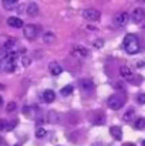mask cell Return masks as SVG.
I'll return each mask as SVG.
<instances>
[{
  "mask_svg": "<svg viewBox=\"0 0 145 146\" xmlns=\"http://www.w3.org/2000/svg\"><path fill=\"white\" fill-rule=\"evenodd\" d=\"M124 48L128 54H137L140 51V41L135 34H127L124 37Z\"/></svg>",
  "mask_w": 145,
  "mask_h": 146,
  "instance_id": "cell-1",
  "label": "cell"
},
{
  "mask_svg": "<svg viewBox=\"0 0 145 146\" xmlns=\"http://www.w3.org/2000/svg\"><path fill=\"white\" fill-rule=\"evenodd\" d=\"M125 102H127L125 94H114V95H111V97L108 98L107 105H108L110 109L118 111V109H121V108L125 105Z\"/></svg>",
  "mask_w": 145,
  "mask_h": 146,
  "instance_id": "cell-2",
  "label": "cell"
},
{
  "mask_svg": "<svg viewBox=\"0 0 145 146\" xmlns=\"http://www.w3.org/2000/svg\"><path fill=\"white\" fill-rule=\"evenodd\" d=\"M83 17L88 21H98L101 19V13L96 9H86L83 11Z\"/></svg>",
  "mask_w": 145,
  "mask_h": 146,
  "instance_id": "cell-3",
  "label": "cell"
},
{
  "mask_svg": "<svg viewBox=\"0 0 145 146\" xmlns=\"http://www.w3.org/2000/svg\"><path fill=\"white\" fill-rule=\"evenodd\" d=\"M37 27L34 24H26L24 26V30H23V34L27 40H34L37 37Z\"/></svg>",
  "mask_w": 145,
  "mask_h": 146,
  "instance_id": "cell-4",
  "label": "cell"
},
{
  "mask_svg": "<svg viewBox=\"0 0 145 146\" xmlns=\"http://www.w3.org/2000/svg\"><path fill=\"white\" fill-rule=\"evenodd\" d=\"M114 21H115V24H117V26L124 27V26H127V24H128V21H130V14H128L127 11H121V13H118V14L115 16Z\"/></svg>",
  "mask_w": 145,
  "mask_h": 146,
  "instance_id": "cell-5",
  "label": "cell"
},
{
  "mask_svg": "<svg viewBox=\"0 0 145 146\" xmlns=\"http://www.w3.org/2000/svg\"><path fill=\"white\" fill-rule=\"evenodd\" d=\"M131 19H132L135 23H141V21H144L145 20V10L144 9H141V7L134 9L132 13H131Z\"/></svg>",
  "mask_w": 145,
  "mask_h": 146,
  "instance_id": "cell-6",
  "label": "cell"
},
{
  "mask_svg": "<svg viewBox=\"0 0 145 146\" xmlns=\"http://www.w3.org/2000/svg\"><path fill=\"white\" fill-rule=\"evenodd\" d=\"M120 74H121V77H122L124 80H127V81H134V74H132V71L130 70V67L122 65V67L120 68Z\"/></svg>",
  "mask_w": 145,
  "mask_h": 146,
  "instance_id": "cell-7",
  "label": "cell"
},
{
  "mask_svg": "<svg viewBox=\"0 0 145 146\" xmlns=\"http://www.w3.org/2000/svg\"><path fill=\"white\" fill-rule=\"evenodd\" d=\"M7 24H9L10 27H14V29H21V27L24 26L23 20L19 19V17H9V19H7Z\"/></svg>",
  "mask_w": 145,
  "mask_h": 146,
  "instance_id": "cell-8",
  "label": "cell"
},
{
  "mask_svg": "<svg viewBox=\"0 0 145 146\" xmlns=\"http://www.w3.org/2000/svg\"><path fill=\"white\" fill-rule=\"evenodd\" d=\"M48 70H50V72H51L53 75H60V74L63 72L61 65H60L58 62H55V61H51V62L48 64Z\"/></svg>",
  "mask_w": 145,
  "mask_h": 146,
  "instance_id": "cell-9",
  "label": "cell"
},
{
  "mask_svg": "<svg viewBox=\"0 0 145 146\" xmlns=\"http://www.w3.org/2000/svg\"><path fill=\"white\" fill-rule=\"evenodd\" d=\"M41 99H43L46 104H51V102L55 99V94H54L51 90H46V91L41 94Z\"/></svg>",
  "mask_w": 145,
  "mask_h": 146,
  "instance_id": "cell-10",
  "label": "cell"
},
{
  "mask_svg": "<svg viewBox=\"0 0 145 146\" xmlns=\"http://www.w3.org/2000/svg\"><path fill=\"white\" fill-rule=\"evenodd\" d=\"M110 133H111V136H112L114 139H117V141H121V138H122V129H121L120 126H111V128H110Z\"/></svg>",
  "mask_w": 145,
  "mask_h": 146,
  "instance_id": "cell-11",
  "label": "cell"
},
{
  "mask_svg": "<svg viewBox=\"0 0 145 146\" xmlns=\"http://www.w3.org/2000/svg\"><path fill=\"white\" fill-rule=\"evenodd\" d=\"M80 87H81L84 91H91V90L94 88V82H93L91 80H88V78L80 80Z\"/></svg>",
  "mask_w": 145,
  "mask_h": 146,
  "instance_id": "cell-12",
  "label": "cell"
},
{
  "mask_svg": "<svg viewBox=\"0 0 145 146\" xmlns=\"http://www.w3.org/2000/svg\"><path fill=\"white\" fill-rule=\"evenodd\" d=\"M93 122H94L96 125H102V123L105 122V116H104V113H101V112L93 113Z\"/></svg>",
  "mask_w": 145,
  "mask_h": 146,
  "instance_id": "cell-13",
  "label": "cell"
},
{
  "mask_svg": "<svg viewBox=\"0 0 145 146\" xmlns=\"http://www.w3.org/2000/svg\"><path fill=\"white\" fill-rule=\"evenodd\" d=\"M1 4H3L4 9H7V10H13V9H16V6L19 4V1H17V0H3Z\"/></svg>",
  "mask_w": 145,
  "mask_h": 146,
  "instance_id": "cell-14",
  "label": "cell"
},
{
  "mask_svg": "<svg viewBox=\"0 0 145 146\" xmlns=\"http://www.w3.org/2000/svg\"><path fill=\"white\" fill-rule=\"evenodd\" d=\"M37 13H39V6H37V3H30L29 6H27V14L29 16H37Z\"/></svg>",
  "mask_w": 145,
  "mask_h": 146,
  "instance_id": "cell-15",
  "label": "cell"
},
{
  "mask_svg": "<svg viewBox=\"0 0 145 146\" xmlns=\"http://www.w3.org/2000/svg\"><path fill=\"white\" fill-rule=\"evenodd\" d=\"M73 50H74V52H76V54H78L80 57H87V55H88V52H90L86 48V47H83V46H74Z\"/></svg>",
  "mask_w": 145,
  "mask_h": 146,
  "instance_id": "cell-16",
  "label": "cell"
},
{
  "mask_svg": "<svg viewBox=\"0 0 145 146\" xmlns=\"http://www.w3.org/2000/svg\"><path fill=\"white\" fill-rule=\"evenodd\" d=\"M41 40H43L44 44H53L55 41V34H53V33H44Z\"/></svg>",
  "mask_w": 145,
  "mask_h": 146,
  "instance_id": "cell-17",
  "label": "cell"
},
{
  "mask_svg": "<svg viewBox=\"0 0 145 146\" xmlns=\"http://www.w3.org/2000/svg\"><path fill=\"white\" fill-rule=\"evenodd\" d=\"M58 119H60V116H58V113H57L55 111H50V112H48L47 121L50 122V123H57Z\"/></svg>",
  "mask_w": 145,
  "mask_h": 146,
  "instance_id": "cell-18",
  "label": "cell"
},
{
  "mask_svg": "<svg viewBox=\"0 0 145 146\" xmlns=\"http://www.w3.org/2000/svg\"><path fill=\"white\" fill-rule=\"evenodd\" d=\"M14 46H16V40H14V38H10V40H7V41L3 44V51L10 52V50L13 48Z\"/></svg>",
  "mask_w": 145,
  "mask_h": 146,
  "instance_id": "cell-19",
  "label": "cell"
},
{
  "mask_svg": "<svg viewBox=\"0 0 145 146\" xmlns=\"http://www.w3.org/2000/svg\"><path fill=\"white\" fill-rule=\"evenodd\" d=\"M134 115H135V112H134V109L132 108H130L125 113H124V116H122V119L125 121V122H130V121H132L134 119Z\"/></svg>",
  "mask_w": 145,
  "mask_h": 146,
  "instance_id": "cell-20",
  "label": "cell"
},
{
  "mask_svg": "<svg viewBox=\"0 0 145 146\" xmlns=\"http://www.w3.org/2000/svg\"><path fill=\"white\" fill-rule=\"evenodd\" d=\"M135 129H144L145 128V118H138L135 121Z\"/></svg>",
  "mask_w": 145,
  "mask_h": 146,
  "instance_id": "cell-21",
  "label": "cell"
},
{
  "mask_svg": "<svg viewBox=\"0 0 145 146\" xmlns=\"http://www.w3.org/2000/svg\"><path fill=\"white\" fill-rule=\"evenodd\" d=\"M71 92H73V85H65V87L61 90V95H64V97H65V95H70Z\"/></svg>",
  "mask_w": 145,
  "mask_h": 146,
  "instance_id": "cell-22",
  "label": "cell"
},
{
  "mask_svg": "<svg viewBox=\"0 0 145 146\" xmlns=\"http://www.w3.org/2000/svg\"><path fill=\"white\" fill-rule=\"evenodd\" d=\"M6 108H7L6 111L10 113V112H14V111H16L17 105H16V102H13V101H11V102H9V104H7V106H6Z\"/></svg>",
  "mask_w": 145,
  "mask_h": 146,
  "instance_id": "cell-23",
  "label": "cell"
},
{
  "mask_svg": "<svg viewBox=\"0 0 145 146\" xmlns=\"http://www.w3.org/2000/svg\"><path fill=\"white\" fill-rule=\"evenodd\" d=\"M46 135H47V132H46L44 128H39V129L36 131V138H44Z\"/></svg>",
  "mask_w": 145,
  "mask_h": 146,
  "instance_id": "cell-24",
  "label": "cell"
},
{
  "mask_svg": "<svg viewBox=\"0 0 145 146\" xmlns=\"http://www.w3.org/2000/svg\"><path fill=\"white\" fill-rule=\"evenodd\" d=\"M137 101H138V104L144 105V104H145V92H141V94H138V97H137Z\"/></svg>",
  "mask_w": 145,
  "mask_h": 146,
  "instance_id": "cell-25",
  "label": "cell"
},
{
  "mask_svg": "<svg viewBox=\"0 0 145 146\" xmlns=\"http://www.w3.org/2000/svg\"><path fill=\"white\" fill-rule=\"evenodd\" d=\"M102 46H104V40L98 38V40H96V41H94V47H96V48H101Z\"/></svg>",
  "mask_w": 145,
  "mask_h": 146,
  "instance_id": "cell-26",
  "label": "cell"
},
{
  "mask_svg": "<svg viewBox=\"0 0 145 146\" xmlns=\"http://www.w3.org/2000/svg\"><path fill=\"white\" fill-rule=\"evenodd\" d=\"M21 62H23L24 67H29V64H30V58H27V57H21Z\"/></svg>",
  "mask_w": 145,
  "mask_h": 146,
  "instance_id": "cell-27",
  "label": "cell"
},
{
  "mask_svg": "<svg viewBox=\"0 0 145 146\" xmlns=\"http://www.w3.org/2000/svg\"><path fill=\"white\" fill-rule=\"evenodd\" d=\"M6 125H7V121L6 119H0V131L6 129Z\"/></svg>",
  "mask_w": 145,
  "mask_h": 146,
  "instance_id": "cell-28",
  "label": "cell"
},
{
  "mask_svg": "<svg viewBox=\"0 0 145 146\" xmlns=\"http://www.w3.org/2000/svg\"><path fill=\"white\" fill-rule=\"evenodd\" d=\"M115 88H117V90H124V84H122V82H117V84H115Z\"/></svg>",
  "mask_w": 145,
  "mask_h": 146,
  "instance_id": "cell-29",
  "label": "cell"
},
{
  "mask_svg": "<svg viewBox=\"0 0 145 146\" xmlns=\"http://www.w3.org/2000/svg\"><path fill=\"white\" fill-rule=\"evenodd\" d=\"M14 126H16V122H13V123H7V125H6V129L10 131V129H13Z\"/></svg>",
  "mask_w": 145,
  "mask_h": 146,
  "instance_id": "cell-30",
  "label": "cell"
},
{
  "mask_svg": "<svg viewBox=\"0 0 145 146\" xmlns=\"http://www.w3.org/2000/svg\"><path fill=\"white\" fill-rule=\"evenodd\" d=\"M137 65H138V67H144V62H142V61H138V64H137Z\"/></svg>",
  "mask_w": 145,
  "mask_h": 146,
  "instance_id": "cell-31",
  "label": "cell"
},
{
  "mask_svg": "<svg viewBox=\"0 0 145 146\" xmlns=\"http://www.w3.org/2000/svg\"><path fill=\"white\" fill-rule=\"evenodd\" d=\"M122 146H135V145H134V143H124Z\"/></svg>",
  "mask_w": 145,
  "mask_h": 146,
  "instance_id": "cell-32",
  "label": "cell"
},
{
  "mask_svg": "<svg viewBox=\"0 0 145 146\" xmlns=\"http://www.w3.org/2000/svg\"><path fill=\"white\" fill-rule=\"evenodd\" d=\"M1 105H3V98L0 97V106H1Z\"/></svg>",
  "mask_w": 145,
  "mask_h": 146,
  "instance_id": "cell-33",
  "label": "cell"
},
{
  "mask_svg": "<svg viewBox=\"0 0 145 146\" xmlns=\"http://www.w3.org/2000/svg\"><path fill=\"white\" fill-rule=\"evenodd\" d=\"M0 90H4V85L3 84H0Z\"/></svg>",
  "mask_w": 145,
  "mask_h": 146,
  "instance_id": "cell-34",
  "label": "cell"
},
{
  "mask_svg": "<svg viewBox=\"0 0 145 146\" xmlns=\"http://www.w3.org/2000/svg\"><path fill=\"white\" fill-rule=\"evenodd\" d=\"M0 72H3V68H1V62H0Z\"/></svg>",
  "mask_w": 145,
  "mask_h": 146,
  "instance_id": "cell-35",
  "label": "cell"
},
{
  "mask_svg": "<svg viewBox=\"0 0 145 146\" xmlns=\"http://www.w3.org/2000/svg\"><path fill=\"white\" fill-rule=\"evenodd\" d=\"M14 146H20V145H14Z\"/></svg>",
  "mask_w": 145,
  "mask_h": 146,
  "instance_id": "cell-36",
  "label": "cell"
},
{
  "mask_svg": "<svg viewBox=\"0 0 145 146\" xmlns=\"http://www.w3.org/2000/svg\"><path fill=\"white\" fill-rule=\"evenodd\" d=\"M144 146H145V141H144Z\"/></svg>",
  "mask_w": 145,
  "mask_h": 146,
  "instance_id": "cell-37",
  "label": "cell"
}]
</instances>
